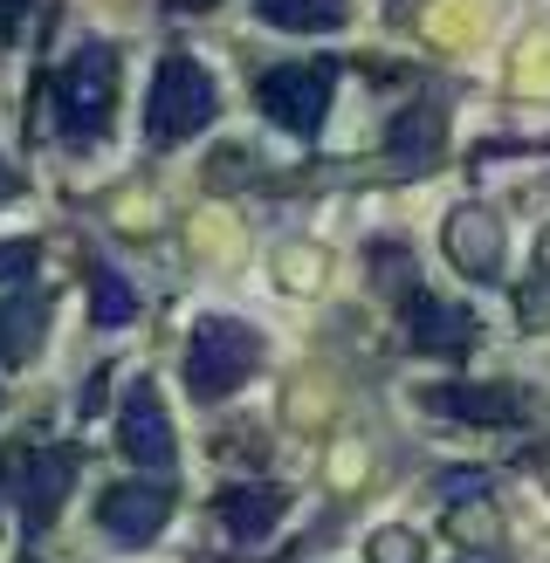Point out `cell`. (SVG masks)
Here are the masks:
<instances>
[{
    "mask_svg": "<svg viewBox=\"0 0 550 563\" xmlns=\"http://www.w3.org/2000/svg\"><path fill=\"white\" fill-rule=\"evenodd\" d=\"M220 118V90L213 76L193 63V55H165L158 76H152V97H145V137L152 145H186Z\"/></svg>",
    "mask_w": 550,
    "mask_h": 563,
    "instance_id": "obj_1",
    "label": "cell"
},
{
    "mask_svg": "<svg viewBox=\"0 0 550 563\" xmlns=\"http://www.w3.org/2000/svg\"><path fill=\"white\" fill-rule=\"evenodd\" d=\"M110 103H118V48L82 42L63 69H55V118H63L69 145H90L110 131Z\"/></svg>",
    "mask_w": 550,
    "mask_h": 563,
    "instance_id": "obj_2",
    "label": "cell"
},
{
    "mask_svg": "<svg viewBox=\"0 0 550 563\" xmlns=\"http://www.w3.org/2000/svg\"><path fill=\"white\" fill-rule=\"evenodd\" d=\"M255 364H262L255 330L241 317H207L193 330V351H186V385H193V399H228V391H241L255 378Z\"/></svg>",
    "mask_w": 550,
    "mask_h": 563,
    "instance_id": "obj_3",
    "label": "cell"
},
{
    "mask_svg": "<svg viewBox=\"0 0 550 563\" xmlns=\"http://www.w3.org/2000/svg\"><path fill=\"white\" fill-rule=\"evenodd\" d=\"M330 90H338V63H283L255 82V103L268 110V124L310 137L330 110Z\"/></svg>",
    "mask_w": 550,
    "mask_h": 563,
    "instance_id": "obj_4",
    "label": "cell"
},
{
    "mask_svg": "<svg viewBox=\"0 0 550 563\" xmlns=\"http://www.w3.org/2000/svg\"><path fill=\"white\" fill-rule=\"evenodd\" d=\"M420 406L440 419H468V427H522L537 412L522 399V385H427Z\"/></svg>",
    "mask_w": 550,
    "mask_h": 563,
    "instance_id": "obj_5",
    "label": "cell"
},
{
    "mask_svg": "<svg viewBox=\"0 0 550 563\" xmlns=\"http://www.w3.org/2000/svg\"><path fill=\"white\" fill-rule=\"evenodd\" d=\"M118 446L138 461V467H152L165 474L179 461V440H173V412L158 406V385H131V399H124V419H118Z\"/></svg>",
    "mask_w": 550,
    "mask_h": 563,
    "instance_id": "obj_6",
    "label": "cell"
},
{
    "mask_svg": "<svg viewBox=\"0 0 550 563\" xmlns=\"http://www.w3.org/2000/svg\"><path fill=\"white\" fill-rule=\"evenodd\" d=\"M69 482H76V454H63V446H28V461H21V522H28V537H42V529L63 516Z\"/></svg>",
    "mask_w": 550,
    "mask_h": 563,
    "instance_id": "obj_7",
    "label": "cell"
},
{
    "mask_svg": "<svg viewBox=\"0 0 550 563\" xmlns=\"http://www.w3.org/2000/svg\"><path fill=\"white\" fill-rule=\"evenodd\" d=\"M165 516H173V495H165L158 482H118V488H103L97 501V522H103V537H118V543H152Z\"/></svg>",
    "mask_w": 550,
    "mask_h": 563,
    "instance_id": "obj_8",
    "label": "cell"
},
{
    "mask_svg": "<svg viewBox=\"0 0 550 563\" xmlns=\"http://www.w3.org/2000/svg\"><path fill=\"white\" fill-rule=\"evenodd\" d=\"M406 336H413V351H427V357H461L475 344V317H468L461 302L406 296Z\"/></svg>",
    "mask_w": 550,
    "mask_h": 563,
    "instance_id": "obj_9",
    "label": "cell"
},
{
    "mask_svg": "<svg viewBox=\"0 0 550 563\" xmlns=\"http://www.w3.org/2000/svg\"><path fill=\"white\" fill-rule=\"evenodd\" d=\"M440 241H448V262L461 275H475V282H488L495 268H503V228H495L488 207H454Z\"/></svg>",
    "mask_w": 550,
    "mask_h": 563,
    "instance_id": "obj_10",
    "label": "cell"
},
{
    "mask_svg": "<svg viewBox=\"0 0 550 563\" xmlns=\"http://www.w3.org/2000/svg\"><path fill=\"white\" fill-rule=\"evenodd\" d=\"M213 509H220V522H228V537H241V543H262L268 529L283 522V509H289V501H283V488H228V495L213 501Z\"/></svg>",
    "mask_w": 550,
    "mask_h": 563,
    "instance_id": "obj_11",
    "label": "cell"
},
{
    "mask_svg": "<svg viewBox=\"0 0 550 563\" xmlns=\"http://www.w3.org/2000/svg\"><path fill=\"white\" fill-rule=\"evenodd\" d=\"M385 152H393L399 173H427V165L440 158V110L433 103H413L406 118L385 131Z\"/></svg>",
    "mask_w": 550,
    "mask_h": 563,
    "instance_id": "obj_12",
    "label": "cell"
},
{
    "mask_svg": "<svg viewBox=\"0 0 550 563\" xmlns=\"http://www.w3.org/2000/svg\"><path fill=\"white\" fill-rule=\"evenodd\" d=\"M42 330H48V302L42 296H8V302H0V372L35 357Z\"/></svg>",
    "mask_w": 550,
    "mask_h": 563,
    "instance_id": "obj_13",
    "label": "cell"
},
{
    "mask_svg": "<svg viewBox=\"0 0 550 563\" xmlns=\"http://www.w3.org/2000/svg\"><path fill=\"white\" fill-rule=\"evenodd\" d=\"M255 14L268 27H283V35H330V27L351 21L344 0H255Z\"/></svg>",
    "mask_w": 550,
    "mask_h": 563,
    "instance_id": "obj_14",
    "label": "cell"
},
{
    "mask_svg": "<svg viewBox=\"0 0 550 563\" xmlns=\"http://www.w3.org/2000/svg\"><path fill=\"white\" fill-rule=\"evenodd\" d=\"M90 317H97L103 330H118V323L138 317V296H131V282H124L118 268H97V275H90Z\"/></svg>",
    "mask_w": 550,
    "mask_h": 563,
    "instance_id": "obj_15",
    "label": "cell"
},
{
    "mask_svg": "<svg viewBox=\"0 0 550 563\" xmlns=\"http://www.w3.org/2000/svg\"><path fill=\"white\" fill-rule=\"evenodd\" d=\"M516 309H522V323H530V330H543V323H550V241L537 247V275L522 282Z\"/></svg>",
    "mask_w": 550,
    "mask_h": 563,
    "instance_id": "obj_16",
    "label": "cell"
},
{
    "mask_svg": "<svg viewBox=\"0 0 550 563\" xmlns=\"http://www.w3.org/2000/svg\"><path fill=\"white\" fill-rule=\"evenodd\" d=\"M365 556L372 563H420V537H413V529H378Z\"/></svg>",
    "mask_w": 550,
    "mask_h": 563,
    "instance_id": "obj_17",
    "label": "cell"
},
{
    "mask_svg": "<svg viewBox=\"0 0 550 563\" xmlns=\"http://www.w3.org/2000/svg\"><path fill=\"white\" fill-rule=\"evenodd\" d=\"M42 247L35 241H0V282H35Z\"/></svg>",
    "mask_w": 550,
    "mask_h": 563,
    "instance_id": "obj_18",
    "label": "cell"
},
{
    "mask_svg": "<svg viewBox=\"0 0 550 563\" xmlns=\"http://www.w3.org/2000/svg\"><path fill=\"white\" fill-rule=\"evenodd\" d=\"M372 275H385V289L406 296V282H413V262L399 255V247H372Z\"/></svg>",
    "mask_w": 550,
    "mask_h": 563,
    "instance_id": "obj_19",
    "label": "cell"
},
{
    "mask_svg": "<svg viewBox=\"0 0 550 563\" xmlns=\"http://www.w3.org/2000/svg\"><path fill=\"white\" fill-rule=\"evenodd\" d=\"M28 8H35V0H0V42H14V35H21Z\"/></svg>",
    "mask_w": 550,
    "mask_h": 563,
    "instance_id": "obj_20",
    "label": "cell"
},
{
    "mask_svg": "<svg viewBox=\"0 0 550 563\" xmlns=\"http://www.w3.org/2000/svg\"><path fill=\"white\" fill-rule=\"evenodd\" d=\"M14 192H21V179L8 173V158H0V200H14Z\"/></svg>",
    "mask_w": 550,
    "mask_h": 563,
    "instance_id": "obj_21",
    "label": "cell"
},
{
    "mask_svg": "<svg viewBox=\"0 0 550 563\" xmlns=\"http://www.w3.org/2000/svg\"><path fill=\"white\" fill-rule=\"evenodd\" d=\"M461 563H503V556H488V550H468V556H461Z\"/></svg>",
    "mask_w": 550,
    "mask_h": 563,
    "instance_id": "obj_22",
    "label": "cell"
},
{
    "mask_svg": "<svg viewBox=\"0 0 550 563\" xmlns=\"http://www.w3.org/2000/svg\"><path fill=\"white\" fill-rule=\"evenodd\" d=\"M165 8H173V14H193V8H200V0H165Z\"/></svg>",
    "mask_w": 550,
    "mask_h": 563,
    "instance_id": "obj_23",
    "label": "cell"
}]
</instances>
